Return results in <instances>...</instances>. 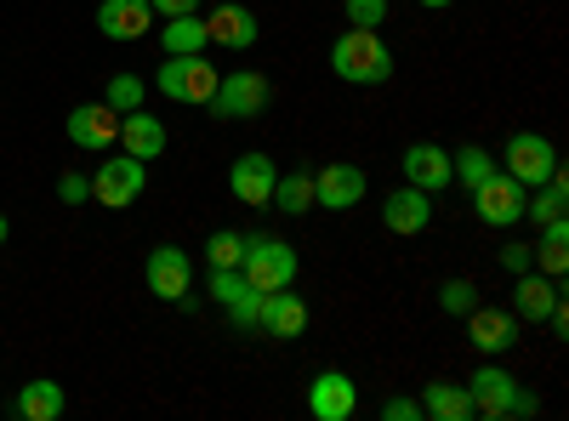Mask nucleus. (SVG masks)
Returning a JSON list of instances; mask_svg holds the SVG:
<instances>
[{
	"label": "nucleus",
	"instance_id": "f257e3e1",
	"mask_svg": "<svg viewBox=\"0 0 569 421\" xmlns=\"http://www.w3.org/2000/svg\"><path fill=\"white\" fill-rule=\"evenodd\" d=\"M330 74L348 86H382V80H393V46L376 29L348 23V34H337V46H330Z\"/></svg>",
	"mask_w": 569,
	"mask_h": 421
},
{
	"label": "nucleus",
	"instance_id": "f03ea898",
	"mask_svg": "<svg viewBox=\"0 0 569 421\" xmlns=\"http://www.w3.org/2000/svg\"><path fill=\"white\" fill-rule=\"evenodd\" d=\"M467 399H472V415H490V421H525V415L541 410V399L490 359L467 377Z\"/></svg>",
	"mask_w": 569,
	"mask_h": 421
},
{
	"label": "nucleus",
	"instance_id": "7ed1b4c3",
	"mask_svg": "<svg viewBox=\"0 0 569 421\" xmlns=\"http://www.w3.org/2000/svg\"><path fill=\"white\" fill-rule=\"evenodd\" d=\"M297 251L291 240H279V233H246V257H240V273H246V285L257 291H279V285H291L297 279Z\"/></svg>",
	"mask_w": 569,
	"mask_h": 421
},
{
	"label": "nucleus",
	"instance_id": "20e7f679",
	"mask_svg": "<svg viewBox=\"0 0 569 421\" xmlns=\"http://www.w3.org/2000/svg\"><path fill=\"white\" fill-rule=\"evenodd\" d=\"M142 189H149V166L131 160V154H109L98 166V177H91V200L109 206V211H126L142 200Z\"/></svg>",
	"mask_w": 569,
	"mask_h": 421
},
{
	"label": "nucleus",
	"instance_id": "39448f33",
	"mask_svg": "<svg viewBox=\"0 0 569 421\" xmlns=\"http://www.w3.org/2000/svg\"><path fill=\"white\" fill-rule=\"evenodd\" d=\"M268 103H273V86H268L257 69H233V74L217 80L211 114H222V120H257Z\"/></svg>",
	"mask_w": 569,
	"mask_h": 421
},
{
	"label": "nucleus",
	"instance_id": "423d86ee",
	"mask_svg": "<svg viewBox=\"0 0 569 421\" xmlns=\"http://www.w3.org/2000/svg\"><path fill=\"white\" fill-rule=\"evenodd\" d=\"M501 171L518 177L525 189H541L547 177H558V149L547 143L541 131H518V137H507V149H501Z\"/></svg>",
	"mask_w": 569,
	"mask_h": 421
},
{
	"label": "nucleus",
	"instance_id": "0eeeda50",
	"mask_svg": "<svg viewBox=\"0 0 569 421\" xmlns=\"http://www.w3.org/2000/svg\"><path fill=\"white\" fill-rule=\"evenodd\" d=\"M525 194H530L525 182L496 166L479 189H472V211H479L485 228H512V222H525Z\"/></svg>",
	"mask_w": 569,
	"mask_h": 421
},
{
	"label": "nucleus",
	"instance_id": "6e6552de",
	"mask_svg": "<svg viewBox=\"0 0 569 421\" xmlns=\"http://www.w3.org/2000/svg\"><path fill=\"white\" fill-rule=\"evenodd\" d=\"M154 86L166 91V98H177V103H211L217 98V63H206V52L200 58H171L166 52Z\"/></svg>",
	"mask_w": 569,
	"mask_h": 421
},
{
	"label": "nucleus",
	"instance_id": "1a4fd4ad",
	"mask_svg": "<svg viewBox=\"0 0 569 421\" xmlns=\"http://www.w3.org/2000/svg\"><path fill=\"white\" fill-rule=\"evenodd\" d=\"M353 410H359V382L348 370H319L308 382V415L313 421H353Z\"/></svg>",
	"mask_w": 569,
	"mask_h": 421
},
{
	"label": "nucleus",
	"instance_id": "9d476101",
	"mask_svg": "<svg viewBox=\"0 0 569 421\" xmlns=\"http://www.w3.org/2000/svg\"><path fill=\"white\" fill-rule=\"evenodd\" d=\"M206 40L228 46V52H251V46L262 40V18L251 7H240V0H222V7L206 18Z\"/></svg>",
	"mask_w": 569,
	"mask_h": 421
},
{
	"label": "nucleus",
	"instance_id": "9b49d317",
	"mask_svg": "<svg viewBox=\"0 0 569 421\" xmlns=\"http://www.w3.org/2000/svg\"><path fill=\"white\" fill-rule=\"evenodd\" d=\"M142 279H149V291H154L160 302H177V297L194 291V262H188L182 245H160V251H149V268H142Z\"/></svg>",
	"mask_w": 569,
	"mask_h": 421
},
{
	"label": "nucleus",
	"instance_id": "f8f14e48",
	"mask_svg": "<svg viewBox=\"0 0 569 421\" xmlns=\"http://www.w3.org/2000/svg\"><path fill=\"white\" fill-rule=\"evenodd\" d=\"M69 143L86 149V154L114 149V143H120V109H109V103H80V109L69 114Z\"/></svg>",
	"mask_w": 569,
	"mask_h": 421
},
{
	"label": "nucleus",
	"instance_id": "ddd939ff",
	"mask_svg": "<svg viewBox=\"0 0 569 421\" xmlns=\"http://www.w3.org/2000/svg\"><path fill=\"white\" fill-rule=\"evenodd\" d=\"M461 319H467L472 348H479L485 359H501V353H512V348H518V319H512V313H501V308H479V302H472Z\"/></svg>",
	"mask_w": 569,
	"mask_h": 421
},
{
	"label": "nucleus",
	"instance_id": "4468645a",
	"mask_svg": "<svg viewBox=\"0 0 569 421\" xmlns=\"http://www.w3.org/2000/svg\"><path fill=\"white\" fill-rule=\"evenodd\" d=\"M273 182H279V166L262 149L240 154V160H233V171H228V189H233V200H240V206H268L273 200Z\"/></svg>",
	"mask_w": 569,
	"mask_h": 421
},
{
	"label": "nucleus",
	"instance_id": "2eb2a0df",
	"mask_svg": "<svg viewBox=\"0 0 569 421\" xmlns=\"http://www.w3.org/2000/svg\"><path fill=\"white\" fill-rule=\"evenodd\" d=\"M257 331L273 337V342H297L308 331V302L291 291V285H279L262 297V319H257Z\"/></svg>",
	"mask_w": 569,
	"mask_h": 421
},
{
	"label": "nucleus",
	"instance_id": "dca6fc26",
	"mask_svg": "<svg viewBox=\"0 0 569 421\" xmlns=\"http://www.w3.org/2000/svg\"><path fill=\"white\" fill-rule=\"evenodd\" d=\"M365 200V171L348 160H330L325 171H313V206L325 211H353Z\"/></svg>",
	"mask_w": 569,
	"mask_h": 421
},
{
	"label": "nucleus",
	"instance_id": "f3484780",
	"mask_svg": "<svg viewBox=\"0 0 569 421\" xmlns=\"http://www.w3.org/2000/svg\"><path fill=\"white\" fill-rule=\"evenodd\" d=\"M399 166H405V182H410V189H421V194H439V189H450V182H456L450 154L439 143H410Z\"/></svg>",
	"mask_w": 569,
	"mask_h": 421
},
{
	"label": "nucleus",
	"instance_id": "a211bd4d",
	"mask_svg": "<svg viewBox=\"0 0 569 421\" xmlns=\"http://www.w3.org/2000/svg\"><path fill=\"white\" fill-rule=\"evenodd\" d=\"M558 308V279L525 268L518 273V285H512V319H530V324H547V313Z\"/></svg>",
	"mask_w": 569,
	"mask_h": 421
},
{
	"label": "nucleus",
	"instance_id": "6ab92c4d",
	"mask_svg": "<svg viewBox=\"0 0 569 421\" xmlns=\"http://www.w3.org/2000/svg\"><path fill=\"white\" fill-rule=\"evenodd\" d=\"M98 29L109 40H142L154 29V7H149V0H103V7H98Z\"/></svg>",
	"mask_w": 569,
	"mask_h": 421
},
{
	"label": "nucleus",
	"instance_id": "aec40b11",
	"mask_svg": "<svg viewBox=\"0 0 569 421\" xmlns=\"http://www.w3.org/2000/svg\"><path fill=\"white\" fill-rule=\"evenodd\" d=\"M382 222H388L393 233H421L427 222H433V200L405 182V189H393V194L382 200Z\"/></svg>",
	"mask_w": 569,
	"mask_h": 421
},
{
	"label": "nucleus",
	"instance_id": "412c9836",
	"mask_svg": "<svg viewBox=\"0 0 569 421\" xmlns=\"http://www.w3.org/2000/svg\"><path fill=\"white\" fill-rule=\"evenodd\" d=\"M120 143H126V154H131V160L149 166L154 154H166V126H160L149 109H131V114L120 120Z\"/></svg>",
	"mask_w": 569,
	"mask_h": 421
},
{
	"label": "nucleus",
	"instance_id": "4be33fe9",
	"mask_svg": "<svg viewBox=\"0 0 569 421\" xmlns=\"http://www.w3.org/2000/svg\"><path fill=\"white\" fill-rule=\"evenodd\" d=\"M421 415H433V421H472L467 382H427L421 388Z\"/></svg>",
	"mask_w": 569,
	"mask_h": 421
},
{
	"label": "nucleus",
	"instance_id": "5701e85b",
	"mask_svg": "<svg viewBox=\"0 0 569 421\" xmlns=\"http://www.w3.org/2000/svg\"><path fill=\"white\" fill-rule=\"evenodd\" d=\"M525 217H530L536 228H547V222H563V217H569V189H563V171H558V177H547L541 189H530V194H525Z\"/></svg>",
	"mask_w": 569,
	"mask_h": 421
},
{
	"label": "nucleus",
	"instance_id": "b1692460",
	"mask_svg": "<svg viewBox=\"0 0 569 421\" xmlns=\"http://www.w3.org/2000/svg\"><path fill=\"white\" fill-rule=\"evenodd\" d=\"M63 404H69V399H63V388L40 377V382H23V393H18V404H12V410H18L23 421H58V415H63Z\"/></svg>",
	"mask_w": 569,
	"mask_h": 421
},
{
	"label": "nucleus",
	"instance_id": "393cba45",
	"mask_svg": "<svg viewBox=\"0 0 569 421\" xmlns=\"http://www.w3.org/2000/svg\"><path fill=\"white\" fill-rule=\"evenodd\" d=\"M160 40H166V52L171 58H200L206 52V18L200 12H188V18H166V29H160Z\"/></svg>",
	"mask_w": 569,
	"mask_h": 421
},
{
	"label": "nucleus",
	"instance_id": "a878e982",
	"mask_svg": "<svg viewBox=\"0 0 569 421\" xmlns=\"http://www.w3.org/2000/svg\"><path fill=\"white\" fill-rule=\"evenodd\" d=\"M530 257L541 262V273H547V279H563V268H569V217L541 228V240L530 245Z\"/></svg>",
	"mask_w": 569,
	"mask_h": 421
},
{
	"label": "nucleus",
	"instance_id": "bb28decb",
	"mask_svg": "<svg viewBox=\"0 0 569 421\" xmlns=\"http://www.w3.org/2000/svg\"><path fill=\"white\" fill-rule=\"evenodd\" d=\"M268 206H279L284 217H302L308 206H313V177L308 171H284L279 182H273V200Z\"/></svg>",
	"mask_w": 569,
	"mask_h": 421
},
{
	"label": "nucleus",
	"instance_id": "cd10ccee",
	"mask_svg": "<svg viewBox=\"0 0 569 421\" xmlns=\"http://www.w3.org/2000/svg\"><path fill=\"white\" fill-rule=\"evenodd\" d=\"M450 171L467 182V189H479V182L496 171V154H490V149H479V143H467V149H456V154H450Z\"/></svg>",
	"mask_w": 569,
	"mask_h": 421
},
{
	"label": "nucleus",
	"instance_id": "c85d7f7f",
	"mask_svg": "<svg viewBox=\"0 0 569 421\" xmlns=\"http://www.w3.org/2000/svg\"><path fill=\"white\" fill-rule=\"evenodd\" d=\"M240 257H246V233L217 228L211 240H206V262H211V268H240Z\"/></svg>",
	"mask_w": 569,
	"mask_h": 421
},
{
	"label": "nucleus",
	"instance_id": "c756f323",
	"mask_svg": "<svg viewBox=\"0 0 569 421\" xmlns=\"http://www.w3.org/2000/svg\"><path fill=\"white\" fill-rule=\"evenodd\" d=\"M262 297H268V291L246 285L240 297L228 302V319H233V331H257V319H262Z\"/></svg>",
	"mask_w": 569,
	"mask_h": 421
},
{
	"label": "nucleus",
	"instance_id": "7c9ffc66",
	"mask_svg": "<svg viewBox=\"0 0 569 421\" xmlns=\"http://www.w3.org/2000/svg\"><path fill=\"white\" fill-rule=\"evenodd\" d=\"M103 103H109V109H126V114H131V109H142V80H137V74H114Z\"/></svg>",
	"mask_w": 569,
	"mask_h": 421
},
{
	"label": "nucleus",
	"instance_id": "2f4dec72",
	"mask_svg": "<svg viewBox=\"0 0 569 421\" xmlns=\"http://www.w3.org/2000/svg\"><path fill=\"white\" fill-rule=\"evenodd\" d=\"M472 302H479L472 279H445V285H439V308H445V313H467Z\"/></svg>",
	"mask_w": 569,
	"mask_h": 421
},
{
	"label": "nucleus",
	"instance_id": "473e14b6",
	"mask_svg": "<svg viewBox=\"0 0 569 421\" xmlns=\"http://www.w3.org/2000/svg\"><path fill=\"white\" fill-rule=\"evenodd\" d=\"M348 23L353 29H382L388 23V0H348Z\"/></svg>",
	"mask_w": 569,
	"mask_h": 421
},
{
	"label": "nucleus",
	"instance_id": "72a5a7b5",
	"mask_svg": "<svg viewBox=\"0 0 569 421\" xmlns=\"http://www.w3.org/2000/svg\"><path fill=\"white\" fill-rule=\"evenodd\" d=\"M240 291H246V273H240V268H211V302L228 308Z\"/></svg>",
	"mask_w": 569,
	"mask_h": 421
},
{
	"label": "nucleus",
	"instance_id": "f704fd0d",
	"mask_svg": "<svg viewBox=\"0 0 569 421\" xmlns=\"http://www.w3.org/2000/svg\"><path fill=\"white\" fill-rule=\"evenodd\" d=\"M58 200H63V206H80V200H91V177H80V171H63V177H58Z\"/></svg>",
	"mask_w": 569,
	"mask_h": 421
},
{
	"label": "nucleus",
	"instance_id": "c9c22d12",
	"mask_svg": "<svg viewBox=\"0 0 569 421\" xmlns=\"http://www.w3.org/2000/svg\"><path fill=\"white\" fill-rule=\"evenodd\" d=\"M382 421H421V399H405V393L382 399Z\"/></svg>",
	"mask_w": 569,
	"mask_h": 421
},
{
	"label": "nucleus",
	"instance_id": "e433bc0d",
	"mask_svg": "<svg viewBox=\"0 0 569 421\" xmlns=\"http://www.w3.org/2000/svg\"><path fill=\"white\" fill-rule=\"evenodd\" d=\"M154 18H188V12H200V0H149Z\"/></svg>",
	"mask_w": 569,
	"mask_h": 421
},
{
	"label": "nucleus",
	"instance_id": "4c0bfd02",
	"mask_svg": "<svg viewBox=\"0 0 569 421\" xmlns=\"http://www.w3.org/2000/svg\"><path fill=\"white\" fill-rule=\"evenodd\" d=\"M501 262H507L512 273H525V268H536V257H530V245H507V251H501Z\"/></svg>",
	"mask_w": 569,
	"mask_h": 421
},
{
	"label": "nucleus",
	"instance_id": "58836bf2",
	"mask_svg": "<svg viewBox=\"0 0 569 421\" xmlns=\"http://www.w3.org/2000/svg\"><path fill=\"white\" fill-rule=\"evenodd\" d=\"M421 7H427V12H445V7H450V0H421Z\"/></svg>",
	"mask_w": 569,
	"mask_h": 421
},
{
	"label": "nucleus",
	"instance_id": "ea45409f",
	"mask_svg": "<svg viewBox=\"0 0 569 421\" xmlns=\"http://www.w3.org/2000/svg\"><path fill=\"white\" fill-rule=\"evenodd\" d=\"M7 233H12V228H7V217H0V245H7Z\"/></svg>",
	"mask_w": 569,
	"mask_h": 421
}]
</instances>
